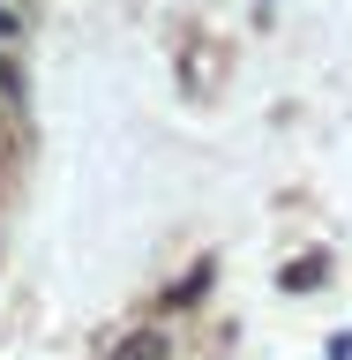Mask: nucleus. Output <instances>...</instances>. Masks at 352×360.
<instances>
[{"instance_id": "f03ea898", "label": "nucleus", "mask_w": 352, "mask_h": 360, "mask_svg": "<svg viewBox=\"0 0 352 360\" xmlns=\"http://www.w3.org/2000/svg\"><path fill=\"white\" fill-rule=\"evenodd\" d=\"M22 38V8H15V0H0V45H15Z\"/></svg>"}, {"instance_id": "f257e3e1", "label": "nucleus", "mask_w": 352, "mask_h": 360, "mask_svg": "<svg viewBox=\"0 0 352 360\" xmlns=\"http://www.w3.org/2000/svg\"><path fill=\"white\" fill-rule=\"evenodd\" d=\"M112 360H165V338H157V330H135V338H128V345H120Z\"/></svg>"}]
</instances>
